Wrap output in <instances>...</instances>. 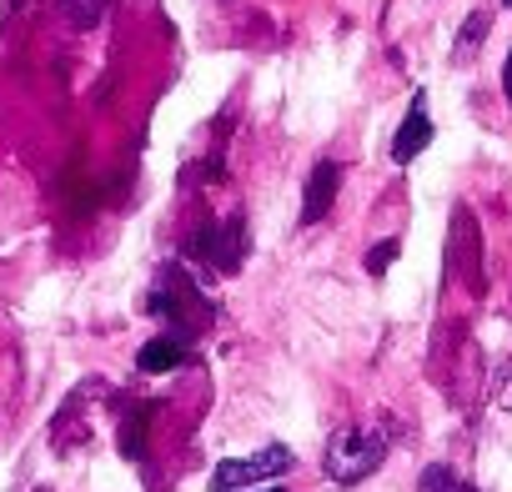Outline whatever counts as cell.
Masks as SVG:
<instances>
[{
	"instance_id": "1",
	"label": "cell",
	"mask_w": 512,
	"mask_h": 492,
	"mask_svg": "<svg viewBox=\"0 0 512 492\" xmlns=\"http://www.w3.org/2000/svg\"><path fill=\"white\" fill-rule=\"evenodd\" d=\"M392 452V427L387 422H352V427H337L327 452H322V472L332 487H357L367 482Z\"/></svg>"
},
{
	"instance_id": "2",
	"label": "cell",
	"mask_w": 512,
	"mask_h": 492,
	"mask_svg": "<svg viewBox=\"0 0 512 492\" xmlns=\"http://www.w3.org/2000/svg\"><path fill=\"white\" fill-rule=\"evenodd\" d=\"M151 312L161 317V332L186 337V342H196V337L211 327V317H216L211 302H206V292H201V282H196L181 262L161 267L156 292H151Z\"/></svg>"
},
{
	"instance_id": "3",
	"label": "cell",
	"mask_w": 512,
	"mask_h": 492,
	"mask_svg": "<svg viewBox=\"0 0 512 492\" xmlns=\"http://www.w3.org/2000/svg\"><path fill=\"white\" fill-rule=\"evenodd\" d=\"M297 467L292 447L287 442H267L262 452H251V457H221L206 477V492H246V487H267L277 477H287Z\"/></svg>"
},
{
	"instance_id": "4",
	"label": "cell",
	"mask_w": 512,
	"mask_h": 492,
	"mask_svg": "<svg viewBox=\"0 0 512 492\" xmlns=\"http://www.w3.org/2000/svg\"><path fill=\"white\" fill-rule=\"evenodd\" d=\"M246 252H251V236H246V216H241V211H231L226 221L201 226V231L191 236V262H201V267L216 272V277L241 272Z\"/></svg>"
},
{
	"instance_id": "5",
	"label": "cell",
	"mask_w": 512,
	"mask_h": 492,
	"mask_svg": "<svg viewBox=\"0 0 512 492\" xmlns=\"http://www.w3.org/2000/svg\"><path fill=\"white\" fill-rule=\"evenodd\" d=\"M432 146V116H427V91H412V106H407V116H402V126H397V136H392V161L397 166H412L422 151Z\"/></svg>"
},
{
	"instance_id": "6",
	"label": "cell",
	"mask_w": 512,
	"mask_h": 492,
	"mask_svg": "<svg viewBox=\"0 0 512 492\" xmlns=\"http://www.w3.org/2000/svg\"><path fill=\"white\" fill-rule=\"evenodd\" d=\"M337 186H342V166L337 161H317L312 176H307V196H302V226H317L332 211Z\"/></svg>"
},
{
	"instance_id": "7",
	"label": "cell",
	"mask_w": 512,
	"mask_h": 492,
	"mask_svg": "<svg viewBox=\"0 0 512 492\" xmlns=\"http://www.w3.org/2000/svg\"><path fill=\"white\" fill-rule=\"evenodd\" d=\"M186 362H191V342H186V337H171V332L151 337V342L136 352V367H141L146 377H166V372H176V367H186Z\"/></svg>"
},
{
	"instance_id": "8",
	"label": "cell",
	"mask_w": 512,
	"mask_h": 492,
	"mask_svg": "<svg viewBox=\"0 0 512 492\" xmlns=\"http://www.w3.org/2000/svg\"><path fill=\"white\" fill-rule=\"evenodd\" d=\"M146 412H151V407H131V402H126V417H121V452H126L131 462L146 452Z\"/></svg>"
},
{
	"instance_id": "9",
	"label": "cell",
	"mask_w": 512,
	"mask_h": 492,
	"mask_svg": "<svg viewBox=\"0 0 512 492\" xmlns=\"http://www.w3.org/2000/svg\"><path fill=\"white\" fill-rule=\"evenodd\" d=\"M417 492H477L467 477H457L452 467H442V462H432V467H422V477H417Z\"/></svg>"
},
{
	"instance_id": "10",
	"label": "cell",
	"mask_w": 512,
	"mask_h": 492,
	"mask_svg": "<svg viewBox=\"0 0 512 492\" xmlns=\"http://www.w3.org/2000/svg\"><path fill=\"white\" fill-rule=\"evenodd\" d=\"M487 26H492V16H487V11H472L467 26H462V36H457V46H452V56H457V61H472V51L487 41Z\"/></svg>"
},
{
	"instance_id": "11",
	"label": "cell",
	"mask_w": 512,
	"mask_h": 492,
	"mask_svg": "<svg viewBox=\"0 0 512 492\" xmlns=\"http://www.w3.org/2000/svg\"><path fill=\"white\" fill-rule=\"evenodd\" d=\"M106 6H111V0H61V11H66V21H71L76 31H91V26H101Z\"/></svg>"
},
{
	"instance_id": "12",
	"label": "cell",
	"mask_w": 512,
	"mask_h": 492,
	"mask_svg": "<svg viewBox=\"0 0 512 492\" xmlns=\"http://www.w3.org/2000/svg\"><path fill=\"white\" fill-rule=\"evenodd\" d=\"M397 252H402V236H387V241H377L372 252H367V272H372V277H382V272L392 267V257H397Z\"/></svg>"
},
{
	"instance_id": "13",
	"label": "cell",
	"mask_w": 512,
	"mask_h": 492,
	"mask_svg": "<svg viewBox=\"0 0 512 492\" xmlns=\"http://www.w3.org/2000/svg\"><path fill=\"white\" fill-rule=\"evenodd\" d=\"M497 407H502V412H512V372H507V377H502V387H497Z\"/></svg>"
},
{
	"instance_id": "14",
	"label": "cell",
	"mask_w": 512,
	"mask_h": 492,
	"mask_svg": "<svg viewBox=\"0 0 512 492\" xmlns=\"http://www.w3.org/2000/svg\"><path fill=\"white\" fill-rule=\"evenodd\" d=\"M502 96H507V106H512V51H507V66H502Z\"/></svg>"
},
{
	"instance_id": "15",
	"label": "cell",
	"mask_w": 512,
	"mask_h": 492,
	"mask_svg": "<svg viewBox=\"0 0 512 492\" xmlns=\"http://www.w3.org/2000/svg\"><path fill=\"white\" fill-rule=\"evenodd\" d=\"M256 492H282V487H272V482H267V487H256Z\"/></svg>"
},
{
	"instance_id": "16",
	"label": "cell",
	"mask_w": 512,
	"mask_h": 492,
	"mask_svg": "<svg viewBox=\"0 0 512 492\" xmlns=\"http://www.w3.org/2000/svg\"><path fill=\"white\" fill-rule=\"evenodd\" d=\"M502 6H512V0H502Z\"/></svg>"
}]
</instances>
